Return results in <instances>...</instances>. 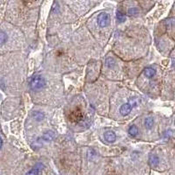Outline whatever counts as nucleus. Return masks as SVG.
Here are the masks:
<instances>
[{
	"mask_svg": "<svg viewBox=\"0 0 175 175\" xmlns=\"http://www.w3.org/2000/svg\"><path fill=\"white\" fill-rule=\"evenodd\" d=\"M2 145H3V141H2V138H0V148L2 147Z\"/></svg>",
	"mask_w": 175,
	"mask_h": 175,
	"instance_id": "15",
	"label": "nucleus"
},
{
	"mask_svg": "<svg viewBox=\"0 0 175 175\" xmlns=\"http://www.w3.org/2000/svg\"><path fill=\"white\" fill-rule=\"evenodd\" d=\"M145 126L147 130H151L152 129V127L154 126V120L152 117H146L145 120Z\"/></svg>",
	"mask_w": 175,
	"mask_h": 175,
	"instance_id": "8",
	"label": "nucleus"
},
{
	"mask_svg": "<svg viewBox=\"0 0 175 175\" xmlns=\"http://www.w3.org/2000/svg\"><path fill=\"white\" fill-rule=\"evenodd\" d=\"M104 139L108 142V143H114L116 139V134L111 130H107L103 134Z\"/></svg>",
	"mask_w": 175,
	"mask_h": 175,
	"instance_id": "3",
	"label": "nucleus"
},
{
	"mask_svg": "<svg viewBox=\"0 0 175 175\" xmlns=\"http://www.w3.org/2000/svg\"><path fill=\"white\" fill-rule=\"evenodd\" d=\"M174 123H175V121H174Z\"/></svg>",
	"mask_w": 175,
	"mask_h": 175,
	"instance_id": "16",
	"label": "nucleus"
},
{
	"mask_svg": "<svg viewBox=\"0 0 175 175\" xmlns=\"http://www.w3.org/2000/svg\"><path fill=\"white\" fill-rule=\"evenodd\" d=\"M106 65H107V67L108 68H113L115 66H116V61H115V60L113 59V58H108L107 60H106Z\"/></svg>",
	"mask_w": 175,
	"mask_h": 175,
	"instance_id": "10",
	"label": "nucleus"
},
{
	"mask_svg": "<svg viewBox=\"0 0 175 175\" xmlns=\"http://www.w3.org/2000/svg\"><path fill=\"white\" fill-rule=\"evenodd\" d=\"M33 116H34V118L37 120V121H41L43 118H44V115L41 113V112H35L34 114H33Z\"/></svg>",
	"mask_w": 175,
	"mask_h": 175,
	"instance_id": "13",
	"label": "nucleus"
},
{
	"mask_svg": "<svg viewBox=\"0 0 175 175\" xmlns=\"http://www.w3.org/2000/svg\"><path fill=\"white\" fill-rule=\"evenodd\" d=\"M39 167L36 166V167L32 168V170H30L25 175H39Z\"/></svg>",
	"mask_w": 175,
	"mask_h": 175,
	"instance_id": "11",
	"label": "nucleus"
},
{
	"mask_svg": "<svg viewBox=\"0 0 175 175\" xmlns=\"http://www.w3.org/2000/svg\"><path fill=\"white\" fill-rule=\"evenodd\" d=\"M7 40V35L4 32H0V46L4 45Z\"/></svg>",
	"mask_w": 175,
	"mask_h": 175,
	"instance_id": "9",
	"label": "nucleus"
},
{
	"mask_svg": "<svg viewBox=\"0 0 175 175\" xmlns=\"http://www.w3.org/2000/svg\"><path fill=\"white\" fill-rule=\"evenodd\" d=\"M47 85V81L41 75H35L30 81V87L33 90H39Z\"/></svg>",
	"mask_w": 175,
	"mask_h": 175,
	"instance_id": "1",
	"label": "nucleus"
},
{
	"mask_svg": "<svg viewBox=\"0 0 175 175\" xmlns=\"http://www.w3.org/2000/svg\"><path fill=\"white\" fill-rule=\"evenodd\" d=\"M128 132H129V134H130L131 137H134V138H135V137H137V136L138 135L139 130H138V129L137 126H135V125H131V126L129 128Z\"/></svg>",
	"mask_w": 175,
	"mask_h": 175,
	"instance_id": "7",
	"label": "nucleus"
},
{
	"mask_svg": "<svg viewBox=\"0 0 175 175\" xmlns=\"http://www.w3.org/2000/svg\"><path fill=\"white\" fill-rule=\"evenodd\" d=\"M144 74H145V75L147 78L151 79V78H152V77L156 74V71H155V69L152 68H146L144 70Z\"/></svg>",
	"mask_w": 175,
	"mask_h": 175,
	"instance_id": "6",
	"label": "nucleus"
},
{
	"mask_svg": "<svg viewBox=\"0 0 175 175\" xmlns=\"http://www.w3.org/2000/svg\"><path fill=\"white\" fill-rule=\"evenodd\" d=\"M97 23L101 27H105L110 25V15L106 12H102L99 14L97 18Z\"/></svg>",
	"mask_w": 175,
	"mask_h": 175,
	"instance_id": "2",
	"label": "nucleus"
},
{
	"mask_svg": "<svg viewBox=\"0 0 175 175\" xmlns=\"http://www.w3.org/2000/svg\"><path fill=\"white\" fill-rule=\"evenodd\" d=\"M137 14H138V10L137 8H130L128 11V15L129 16H135Z\"/></svg>",
	"mask_w": 175,
	"mask_h": 175,
	"instance_id": "12",
	"label": "nucleus"
},
{
	"mask_svg": "<svg viewBox=\"0 0 175 175\" xmlns=\"http://www.w3.org/2000/svg\"><path fill=\"white\" fill-rule=\"evenodd\" d=\"M131 110H132V106H131L130 103H124L121 106L119 111H120V114L123 116L129 115L131 111Z\"/></svg>",
	"mask_w": 175,
	"mask_h": 175,
	"instance_id": "4",
	"label": "nucleus"
},
{
	"mask_svg": "<svg viewBox=\"0 0 175 175\" xmlns=\"http://www.w3.org/2000/svg\"><path fill=\"white\" fill-rule=\"evenodd\" d=\"M159 163V158L156 155H151L149 157V165L152 167H155L158 165Z\"/></svg>",
	"mask_w": 175,
	"mask_h": 175,
	"instance_id": "5",
	"label": "nucleus"
},
{
	"mask_svg": "<svg viewBox=\"0 0 175 175\" xmlns=\"http://www.w3.org/2000/svg\"><path fill=\"white\" fill-rule=\"evenodd\" d=\"M116 18H117V20L119 22H123L125 20V16L121 12H116Z\"/></svg>",
	"mask_w": 175,
	"mask_h": 175,
	"instance_id": "14",
	"label": "nucleus"
}]
</instances>
